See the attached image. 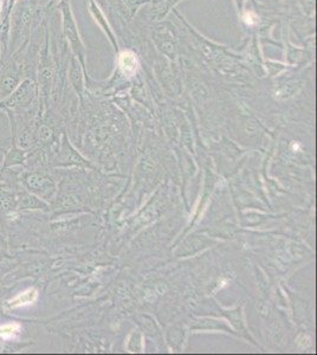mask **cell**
<instances>
[{"instance_id":"4","label":"cell","mask_w":317,"mask_h":355,"mask_svg":"<svg viewBox=\"0 0 317 355\" xmlns=\"http://www.w3.org/2000/svg\"><path fill=\"white\" fill-rule=\"evenodd\" d=\"M140 58L132 49L120 50L117 53V73L125 78L135 77L140 70Z\"/></svg>"},{"instance_id":"5","label":"cell","mask_w":317,"mask_h":355,"mask_svg":"<svg viewBox=\"0 0 317 355\" xmlns=\"http://www.w3.org/2000/svg\"><path fill=\"white\" fill-rule=\"evenodd\" d=\"M53 77V62L49 51L48 37H46V43L45 48L42 51L40 57V70H38V80H40V92L43 93L45 97L48 96L49 90L51 87Z\"/></svg>"},{"instance_id":"16","label":"cell","mask_w":317,"mask_h":355,"mask_svg":"<svg viewBox=\"0 0 317 355\" xmlns=\"http://www.w3.org/2000/svg\"><path fill=\"white\" fill-rule=\"evenodd\" d=\"M22 331L18 323H6L0 326V340L3 341H10V340L16 338L17 335L19 334Z\"/></svg>"},{"instance_id":"1","label":"cell","mask_w":317,"mask_h":355,"mask_svg":"<svg viewBox=\"0 0 317 355\" xmlns=\"http://www.w3.org/2000/svg\"><path fill=\"white\" fill-rule=\"evenodd\" d=\"M62 13V24H63V35L65 40L68 41L70 49L73 51L74 56L76 57L80 62L82 68L85 71V43L80 38V31L77 28L76 21L74 17L73 11H71V5L69 0H60L58 4Z\"/></svg>"},{"instance_id":"3","label":"cell","mask_w":317,"mask_h":355,"mask_svg":"<svg viewBox=\"0 0 317 355\" xmlns=\"http://www.w3.org/2000/svg\"><path fill=\"white\" fill-rule=\"evenodd\" d=\"M37 96V85L31 78H26L25 81L20 82L12 93L0 101V110H10L12 113L31 110V105Z\"/></svg>"},{"instance_id":"2","label":"cell","mask_w":317,"mask_h":355,"mask_svg":"<svg viewBox=\"0 0 317 355\" xmlns=\"http://www.w3.org/2000/svg\"><path fill=\"white\" fill-rule=\"evenodd\" d=\"M151 38L161 56L165 57L169 61H178L179 57V43L175 28L171 21H162L154 24Z\"/></svg>"},{"instance_id":"6","label":"cell","mask_w":317,"mask_h":355,"mask_svg":"<svg viewBox=\"0 0 317 355\" xmlns=\"http://www.w3.org/2000/svg\"><path fill=\"white\" fill-rule=\"evenodd\" d=\"M16 192L13 190L0 191V230L6 223H12L19 214L16 210Z\"/></svg>"},{"instance_id":"19","label":"cell","mask_w":317,"mask_h":355,"mask_svg":"<svg viewBox=\"0 0 317 355\" xmlns=\"http://www.w3.org/2000/svg\"><path fill=\"white\" fill-rule=\"evenodd\" d=\"M16 264L12 263V261H5V262H0V281L4 279L6 275L10 274L12 271L13 268Z\"/></svg>"},{"instance_id":"23","label":"cell","mask_w":317,"mask_h":355,"mask_svg":"<svg viewBox=\"0 0 317 355\" xmlns=\"http://www.w3.org/2000/svg\"><path fill=\"white\" fill-rule=\"evenodd\" d=\"M53 1H56V3H58V4H60V0H53Z\"/></svg>"},{"instance_id":"13","label":"cell","mask_w":317,"mask_h":355,"mask_svg":"<svg viewBox=\"0 0 317 355\" xmlns=\"http://www.w3.org/2000/svg\"><path fill=\"white\" fill-rule=\"evenodd\" d=\"M243 56V61L246 62L250 67L253 68H263V57H262L261 49L258 44L257 33H252V38L248 45V49Z\"/></svg>"},{"instance_id":"17","label":"cell","mask_w":317,"mask_h":355,"mask_svg":"<svg viewBox=\"0 0 317 355\" xmlns=\"http://www.w3.org/2000/svg\"><path fill=\"white\" fill-rule=\"evenodd\" d=\"M288 67H289V65L281 63V62L273 61V60H263V68H264L271 76L282 73V71L288 68Z\"/></svg>"},{"instance_id":"21","label":"cell","mask_w":317,"mask_h":355,"mask_svg":"<svg viewBox=\"0 0 317 355\" xmlns=\"http://www.w3.org/2000/svg\"><path fill=\"white\" fill-rule=\"evenodd\" d=\"M95 1H96L97 4H98V6H100L102 10L105 8V6L108 8V3H107V0H95Z\"/></svg>"},{"instance_id":"22","label":"cell","mask_w":317,"mask_h":355,"mask_svg":"<svg viewBox=\"0 0 317 355\" xmlns=\"http://www.w3.org/2000/svg\"><path fill=\"white\" fill-rule=\"evenodd\" d=\"M8 189H10L8 186L5 185L3 182H0V191L8 190ZM10 190H11V189H10Z\"/></svg>"},{"instance_id":"12","label":"cell","mask_w":317,"mask_h":355,"mask_svg":"<svg viewBox=\"0 0 317 355\" xmlns=\"http://www.w3.org/2000/svg\"><path fill=\"white\" fill-rule=\"evenodd\" d=\"M22 71L18 67H11L0 78V101L8 97L20 85Z\"/></svg>"},{"instance_id":"10","label":"cell","mask_w":317,"mask_h":355,"mask_svg":"<svg viewBox=\"0 0 317 355\" xmlns=\"http://www.w3.org/2000/svg\"><path fill=\"white\" fill-rule=\"evenodd\" d=\"M117 8V12L125 21H130L135 18L144 5L148 4L149 0H110Z\"/></svg>"},{"instance_id":"8","label":"cell","mask_w":317,"mask_h":355,"mask_svg":"<svg viewBox=\"0 0 317 355\" xmlns=\"http://www.w3.org/2000/svg\"><path fill=\"white\" fill-rule=\"evenodd\" d=\"M180 1L182 0H149L148 4H146L148 21L152 24L165 21Z\"/></svg>"},{"instance_id":"11","label":"cell","mask_w":317,"mask_h":355,"mask_svg":"<svg viewBox=\"0 0 317 355\" xmlns=\"http://www.w3.org/2000/svg\"><path fill=\"white\" fill-rule=\"evenodd\" d=\"M28 157V150L20 148L16 142H12L11 148L3 150V160L1 166L5 168H13V167H24Z\"/></svg>"},{"instance_id":"7","label":"cell","mask_w":317,"mask_h":355,"mask_svg":"<svg viewBox=\"0 0 317 355\" xmlns=\"http://www.w3.org/2000/svg\"><path fill=\"white\" fill-rule=\"evenodd\" d=\"M88 8L89 12H90V15H92V17L94 18V21L100 26L101 30L105 33V36H107L109 42H110L114 51L117 53H119L121 49L120 45H119V42H117V35H115L114 30H112V26L109 24L108 19H107L103 10L98 6V4H97L95 0H89Z\"/></svg>"},{"instance_id":"20","label":"cell","mask_w":317,"mask_h":355,"mask_svg":"<svg viewBox=\"0 0 317 355\" xmlns=\"http://www.w3.org/2000/svg\"><path fill=\"white\" fill-rule=\"evenodd\" d=\"M233 3L236 5V8H237L238 17H241V13L244 12L246 4L249 3V0H233Z\"/></svg>"},{"instance_id":"9","label":"cell","mask_w":317,"mask_h":355,"mask_svg":"<svg viewBox=\"0 0 317 355\" xmlns=\"http://www.w3.org/2000/svg\"><path fill=\"white\" fill-rule=\"evenodd\" d=\"M15 192H16L17 198L16 210L18 214L35 210H44L46 207V204L43 202V199H40L35 194L30 193L22 185L15 190Z\"/></svg>"},{"instance_id":"24","label":"cell","mask_w":317,"mask_h":355,"mask_svg":"<svg viewBox=\"0 0 317 355\" xmlns=\"http://www.w3.org/2000/svg\"><path fill=\"white\" fill-rule=\"evenodd\" d=\"M1 160H3V157H0V162H1Z\"/></svg>"},{"instance_id":"15","label":"cell","mask_w":317,"mask_h":355,"mask_svg":"<svg viewBox=\"0 0 317 355\" xmlns=\"http://www.w3.org/2000/svg\"><path fill=\"white\" fill-rule=\"evenodd\" d=\"M82 65L80 62L77 60L76 57H71V61H70V80L73 83L74 87L77 90L82 89V85H83V76H82Z\"/></svg>"},{"instance_id":"26","label":"cell","mask_w":317,"mask_h":355,"mask_svg":"<svg viewBox=\"0 0 317 355\" xmlns=\"http://www.w3.org/2000/svg\"><path fill=\"white\" fill-rule=\"evenodd\" d=\"M0 234H1V230H0Z\"/></svg>"},{"instance_id":"25","label":"cell","mask_w":317,"mask_h":355,"mask_svg":"<svg viewBox=\"0 0 317 355\" xmlns=\"http://www.w3.org/2000/svg\"><path fill=\"white\" fill-rule=\"evenodd\" d=\"M209 1H212V0H209Z\"/></svg>"},{"instance_id":"14","label":"cell","mask_w":317,"mask_h":355,"mask_svg":"<svg viewBox=\"0 0 317 355\" xmlns=\"http://www.w3.org/2000/svg\"><path fill=\"white\" fill-rule=\"evenodd\" d=\"M40 293L37 288H28L26 291H22L19 294L16 295L15 297L6 302V307L8 309H17V308L26 307L30 304H33L38 300Z\"/></svg>"},{"instance_id":"18","label":"cell","mask_w":317,"mask_h":355,"mask_svg":"<svg viewBox=\"0 0 317 355\" xmlns=\"http://www.w3.org/2000/svg\"><path fill=\"white\" fill-rule=\"evenodd\" d=\"M8 237L4 232L0 234V262L12 261L15 257L8 252Z\"/></svg>"}]
</instances>
